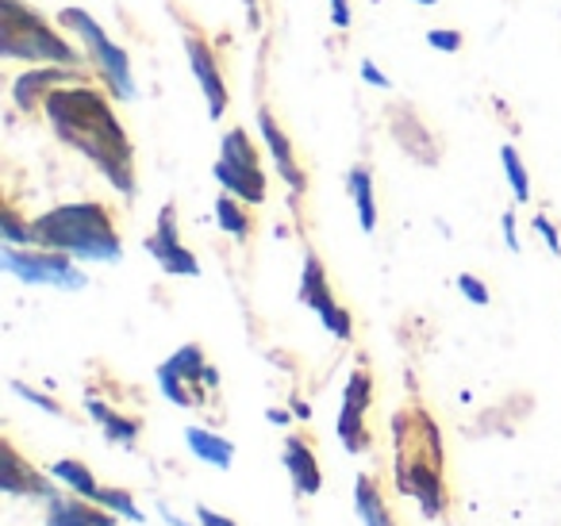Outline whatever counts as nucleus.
<instances>
[{
	"mask_svg": "<svg viewBox=\"0 0 561 526\" xmlns=\"http://www.w3.org/2000/svg\"><path fill=\"white\" fill-rule=\"evenodd\" d=\"M43 112H47L55 135L85 155L96 170L108 178L112 188L124 196H135V165H131V139H127L124 124L116 119L112 104L104 101L96 89L70 85V89H50L43 96Z\"/></svg>",
	"mask_w": 561,
	"mask_h": 526,
	"instance_id": "1",
	"label": "nucleus"
},
{
	"mask_svg": "<svg viewBox=\"0 0 561 526\" xmlns=\"http://www.w3.org/2000/svg\"><path fill=\"white\" fill-rule=\"evenodd\" d=\"M35 247L62 250L81 262H116L124 254L112 216L104 204L81 201V204H62V208L43 211L39 219H32Z\"/></svg>",
	"mask_w": 561,
	"mask_h": 526,
	"instance_id": "2",
	"label": "nucleus"
},
{
	"mask_svg": "<svg viewBox=\"0 0 561 526\" xmlns=\"http://www.w3.org/2000/svg\"><path fill=\"white\" fill-rule=\"evenodd\" d=\"M0 55L27 58V62L50 66H81V55L39 16L35 9L20 0H0Z\"/></svg>",
	"mask_w": 561,
	"mask_h": 526,
	"instance_id": "3",
	"label": "nucleus"
},
{
	"mask_svg": "<svg viewBox=\"0 0 561 526\" xmlns=\"http://www.w3.org/2000/svg\"><path fill=\"white\" fill-rule=\"evenodd\" d=\"M58 24L81 35L89 58L96 62L101 78L112 85V93H116L119 101H135V93H139V89H135V78H131V62H127L124 50H119L116 43L104 35V27L96 24V20L89 16L85 9H62V12H58Z\"/></svg>",
	"mask_w": 561,
	"mask_h": 526,
	"instance_id": "4",
	"label": "nucleus"
},
{
	"mask_svg": "<svg viewBox=\"0 0 561 526\" xmlns=\"http://www.w3.org/2000/svg\"><path fill=\"white\" fill-rule=\"evenodd\" d=\"M216 181L224 185V193L239 196L247 204L265 201V170L257 162V150L250 142L247 127H231V132L219 139V162H216Z\"/></svg>",
	"mask_w": 561,
	"mask_h": 526,
	"instance_id": "5",
	"label": "nucleus"
},
{
	"mask_svg": "<svg viewBox=\"0 0 561 526\" xmlns=\"http://www.w3.org/2000/svg\"><path fill=\"white\" fill-rule=\"evenodd\" d=\"M0 265L4 273L20 277L24 285H50V288H66V293H81L89 285V277L70 262V254L62 250H16V247H0Z\"/></svg>",
	"mask_w": 561,
	"mask_h": 526,
	"instance_id": "6",
	"label": "nucleus"
},
{
	"mask_svg": "<svg viewBox=\"0 0 561 526\" xmlns=\"http://www.w3.org/2000/svg\"><path fill=\"white\" fill-rule=\"evenodd\" d=\"M438 465H443V449H431V454H420V457L397 449V488L404 495H415L420 507H423V515H431V518H438L446 507Z\"/></svg>",
	"mask_w": 561,
	"mask_h": 526,
	"instance_id": "7",
	"label": "nucleus"
},
{
	"mask_svg": "<svg viewBox=\"0 0 561 526\" xmlns=\"http://www.w3.org/2000/svg\"><path fill=\"white\" fill-rule=\"evenodd\" d=\"M300 304H305V308H312L316 316L323 319L328 334H335L339 342H346L354 334L351 311L339 308V300L331 296L328 273H323V262L316 254L305 258V273H300Z\"/></svg>",
	"mask_w": 561,
	"mask_h": 526,
	"instance_id": "8",
	"label": "nucleus"
},
{
	"mask_svg": "<svg viewBox=\"0 0 561 526\" xmlns=\"http://www.w3.org/2000/svg\"><path fill=\"white\" fill-rule=\"evenodd\" d=\"M142 247H147V254L154 258L165 273H173V277H201V262H196V254L181 247L178 208H173V204H165V208L158 211L154 235H147Z\"/></svg>",
	"mask_w": 561,
	"mask_h": 526,
	"instance_id": "9",
	"label": "nucleus"
},
{
	"mask_svg": "<svg viewBox=\"0 0 561 526\" xmlns=\"http://www.w3.org/2000/svg\"><path fill=\"white\" fill-rule=\"evenodd\" d=\"M185 55H188V66H193L196 81H201L204 101H208V116L224 119L227 85H224V70H219V62H216V50H211L201 35H185Z\"/></svg>",
	"mask_w": 561,
	"mask_h": 526,
	"instance_id": "10",
	"label": "nucleus"
},
{
	"mask_svg": "<svg viewBox=\"0 0 561 526\" xmlns=\"http://www.w3.org/2000/svg\"><path fill=\"white\" fill-rule=\"evenodd\" d=\"M257 132H262L265 147H270V158H273V165H277V178L293 188V196H300L305 193V173H300V162H297V155H293L289 135L280 132V124L273 119L270 108L257 112Z\"/></svg>",
	"mask_w": 561,
	"mask_h": 526,
	"instance_id": "11",
	"label": "nucleus"
},
{
	"mask_svg": "<svg viewBox=\"0 0 561 526\" xmlns=\"http://www.w3.org/2000/svg\"><path fill=\"white\" fill-rule=\"evenodd\" d=\"M4 454V472H0V488L9 495H39V500H55V477H43L39 469L24 461V457L12 449V442L0 446Z\"/></svg>",
	"mask_w": 561,
	"mask_h": 526,
	"instance_id": "12",
	"label": "nucleus"
},
{
	"mask_svg": "<svg viewBox=\"0 0 561 526\" xmlns=\"http://www.w3.org/2000/svg\"><path fill=\"white\" fill-rule=\"evenodd\" d=\"M389 124H392V135H397V142L415 158V162H423V165L435 162V158H438L435 139H431L427 124H423V119L415 116L408 104H397V108L389 112Z\"/></svg>",
	"mask_w": 561,
	"mask_h": 526,
	"instance_id": "13",
	"label": "nucleus"
},
{
	"mask_svg": "<svg viewBox=\"0 0 561 526\" xmlns=\"http://www.w3.org/2000/svg\"><path fill=\"white\" fill-rule=\"evenodd\" d=\"M280 461H285V469H289V477H293V488H297L300 495H316V492H320V484H323L320 461H316V454L308 449L305 438H285Z\"/></svg>",
	"mask_w": 561,
	"mask_h": 526,
	"instance_id": "14",
	"label": "nucleus"
},
{
	"mask_svg": "<svg viewBox=\"0 0 561 526\" xmlns=\"http://www.w3.org/2000/svg\"><path fill=\"white\" fill-rule=\"evenodd\" d=\"M47 526H116V515L101 511V503L89 507L85 495H78V500H58L55 495L47 507Z\"/></svg>",
	"mask_w": 561,
	"mask_h": 526,
	"instance_id": "15",
	"label": "nucleus"
},
{
	"mask_svg": "<svg viewBox=\"0 0 561 526\" xmlns=\"http://www.w3.org/2000/svg\"><path fill=\"white\" fill-rule=\"evenodd\" d=\"M185 446L193 449V457H201L204 465H216L219 472H227L234 461V442H227L224 434H216V431H204V426H185Z\"/></svg>",
	"mask_w": 561,
	"mask_h": 526,
	"instance_id": "16",
	"label": "nucleus"
},
{
	"mask_svg": "<svg viewBox=\"0 0 561 526\" xmlns=\"http://www.w3.org/2000/svg\"><path fill=\"white\" fill-rule=\"evenodd\" d=\"M66 78H78V70H73V66H50V70L24 73V78L12 85V101H16L24 112H32L35 104H39V96H47L50 85H55V81H66Z\"/></svg>",
	"mask_w": 561,
	"mask_h": 526,
	"instance_id": "17",
	"label": "nucleus"
},
{
	"mask_svg": "<svg viewBox=\"0 0 561 526\" xmlns=\"http://www.w3.org/2000/svg\"><path fill=\"white\" fill-rule=\"evenodd\" d=\"M346 188L354 196V208H358V224L366 235L377 231V196H374V173L366 165H354L351 178H346Z\"/></svg>",
	"mask_w": 561,
	"mask_h": 526,
	"instance_id": "18",
	"label": "nucleus"
},
{
	"mask_svg": "<svg viewBox=\"0 0 561 526\" xmlns=\"http://www.w3.org/2000/svg\"><path fill=\"white\" fill-rule=\"evenodd\" d=\"M85 408H89V415L101 423V431H104V438L108 442H119V446H131L135 438H139V423L135 419H124V415H116L112 408H104L96 396H85Z\"/></svg>",
	"mask_w": 561,
	"mask_h": 526,
	"instance_id": "19",
	"label": "nucleus"
},
{
	"mask_svg": "<svg viewBox=\"0 0 561 526\" xmlns=\"http://www.w3.org/2000/svg\"><path fill=\"white\" fill-rule=\"evenodd\" d=\"M354 507H358V518L366 526H397L389 507H385L381 492H377V484L369 477H358V484H354Z\"/></svg>",
	"mask_w": 561,
	"mask_h": 526,
	"instance_id": "20",
	"label": "nucleus"
},
{
	"mask_svg": "<svg viewBox=\"0 0 561 526\" xmlns=\"http://www.w3.org/2000/svg\"><path fill=\"white\" fill-rule=\"evenodd\" d=\"M50 477L58 480V484H66V488H73L78 495H85V500H96V492H101V484H96V477L85 469L81 461H55L50 465Z\"/></svg>",
	"mask_w": 561,
	"mask_h": 526,
	"instance_id": "21",
	"label": "nucleus"
},
{
	"mask_svg": "<svg viewBox=\"0 0 561 526\" xmlns=\"http://www.w3.org/2000/svg\"><path fill=\"white\" fill-rule=\"evenodd\" d=\"M339 442H343L351 454H362V449L369 446V434H366V411L351 408V403H343V411H339Z\"/></svg>",
	"mask_w": 561,
	"mask_h": 526,
	"instance_id": "22",
	"label": "nucleus"
},
{
	"mask_svg": "<svg viewBox=\"0 0 561 526\" xmlns=\"http://www.w3.org/2000/svg\"><path fill=\"white\" fill-rule=\"evenodd\" d=\"M216 224L224 227L231 239H247L250 235V216H247V208H239V196H231V193H224L216 201Z\"/></svg>",
	"mask_w": 561,
	"mask_h": 526,
	"instance_id": "23",
	"label": "nucleus"
},
{
	"mask_svg": "<svg viewBox=\"0 0 561 526\" xmlns=\"http://www.w3.org/2000/svg\"><path fill=\"white\" fill-rule=\"evenodd\" d=\"M170 365H173V373L178 377H185L188 380V388H204L201 385V377H204V350L196 346V342H188V346H181V350H173V357H170Z\"/></svg>",
	"mask_w": 561,
	"mask_h": 526,
	"instance_id": "24",
	"label": "nucleus"
},
{
	"mask_svg": "<svg viewBox=\"0 0 561 526\" xmlns=\"http://www.w3.org/2000/svg\"><path fill=\"white\" fill-rule=\"evenodd\" d=\"M500 162H504L507 185H512L515 201L527 204L530 201V178H527V165H523V158L515 155V147H500Z\"/></svg>",
	"mask_w": 561,
	"mask_h": 526,
	"instance_id": "25",
	"label": "nucleus"
},
{
	"mask_svg": "<svg viewBox=\"0 0 561 526\" xmlns=\"http://www.w3.org/2000/svg\"><path fill=\"white\" fill-rule=\"evenodd\" d=\"M158 388H162L165 400L178 403V408H193V403H196V396L188 392V380H185V377H178L170 362L158 365Z\"/></svg>",
	"mask_w": 561,
	"mask_h": 526,
	"instance_id": "26",
	"label": "nucleus"
},
{
	"mask_svg": "<svg viewBox=\"0 0 561 526\" xmlns=\"http://www.w3.org/2000/svg\"><path fill=\"white\" fill-rule=\"evenodd\" d=\"M93 503H101V507H108L112 515H124V518H131V523H142V511L135 507V500H131V492H124V488H101L96 492V500Z\"/></svg>",
	"mask_w": 561,
	"mask_h": 526,
	"instance_id": "27",
	"label": "nucleus"
},
{
	"mask_svg": "<svg viewBox=\"0 0 561 526\" xmlns=\"http://www.w3.org/2000/svg\"><path fill=\"white\" fill-rule=\"evenodd\" d=\"M0 231H4V242H9V247H24V242L27 247H35L32 224H24L12 208H4V216H0Z\"/></svg>",
	"mask_w": 561,
	"mask_h": 526,
	"instance_id": "28",
	"label": "nucleus"
},
{
	"mask_svg": "<svg viewBox=\"0 0 561 526\" xmlns=\"http://www.w3.org/2000/svg\"><path fill=\"white\" fill-rule=\"evenodd\" d=\"M458 293L466 296L469 304H477V308H484V304L492 300L489 288H484V281L473 277V273H461V277H458Z\"/></svg>",
	"mask_w": 561,
	"mask_h": 526,
	"instance_id": "29",
	"label": "nucleus"
},
{
	"mask_svg": "<svg viewBox=\"0 0 561 526\" xmlns=\"http://www.w3.org/2000/svg\"><path fill=\"white\" fill-rule=\"evenodd\" d=\"M12 392H16V396H20V400L35 403V408H43V411H47V415H62V403H55V400H50V396L35 392V388L20 385V380H12Z\"/></svg>",
	"mask_w": 561,
	"mask_h": 526,
	"instance_id": "30",
	"label": "nucleus"
},
{
	"mask_svg": "<svg viewBox=\"0 0 561 526\" xmlns=\"http://www.w3.org/2000/svg\"><path fill=\"white\" fill-rule=\"evenodd\" d=\"M427 43L435 50H443V55H454V50H461V32H450V27H435V32H427Z\"/></svg>",
	"mask_w": 561,
	"mask_h": 526,
	"instance_id": "31",
	"label": "nucleus"
},
{
	"mask_svg": "<svg viewBox=\"0 0 561 526\" xmlns=\"http://www.w3.org/2000/svg\"><path fill=\"white\" fill-rule=\"evenodd\" d=\"M535 231L542 235V242H546V250H553V258L561 254V239H558V227L550 224L546 216H535Z\"/></svg>",
	"mask_w": 561,
	"mask_h": 526,
	"instance_id": "32",
	"label": "nucleus"
},
{
	"mask_svg": "<svg viewBox=\"0 0 561 526\" xmlns=\"http://www.w3.org/2000/svg\"><path fill=\"white\" fill-rule=\"evenodd\" d=\"M358 70H362V78H366V85H374V89H392V81L381 73V66H377V62H369V58H362V66H358Z\"/></svg>",
	"mask_w": 561,
	"mask_h": 526,
	"instance_id": "33",
	"label": "nucleus"
},
{
	"mask_svg": "<svg viewBox=\"0 0 561 526\" xmlns=\"http://www.w3.org/2000/svg\"><path fill=\"white\" fill-rule=\"evenodd\" d=\"M328 4H331V24L339 32H346L351 27V0H328Z\"/></svg>",
	"mask_w": 561,
	"mask_h": 526,
	"instance_id": "34",
	"label": "nucleus"
},
{
	"mask_svg": "<svg viewBox=\"0 0 561 526\" xmlns=\"http://www.w3.org/2000/svg\"><path fill=\"white\" fill-rule=\"evenodd\" d=\"M500 227H504V242H507V250H512V254H519V235H515V211H504V216H500Z\"/></svg>",
	"mask_w": 561,
	"mask_h": 526,
	"instance_id": "35",
	"label": "nucleus"
},
{
	"mask_svg": "<svg viewBox=\"0 0 561 526\" xmlns=\"http://www.w3.org/2000/svg\"><path fill=\"white\" fill-rule=\"evenodd\" d=\"M196 523L201 526H234L227 515H216L211 507H204V503H196Z\"/></svg>",
	"mask_w": 561,
	"mask_h": 526,
	"instance_id": "36",
	"label": "nucleus"
},
{
	"mask_svg": "<svg viewBox=\"0 0 561 526\" xmlns=\"http://www.w3.org/2000/svg\"><path fill=\"white\" fill-rule=\"evenodd\" d=\"M201 385L208 388V392H211V388H219V369H216V365H204V377H201Z\"/></svg>",
	"mask_w": 561,
	"mask_h": 526,
	"instance_id": "37",
	"label": "nucleus"
},
{
	"mask_svg": "<svg viewBox=\"0 0 561 526\" xmlns=\"http://www.w3.org/2000/svg\"><path fill=\"white\" fill-rule=\"evenodd\" d=\"M265 419H270L273 426H285V423H289V411H280V408H270V411H265Z\"/></svg>",
	"mask_w": 561,
	"mask_h": 526,
	"instance_id": "38",
	"label": "nucleus"
},
{
	"mask_svg": "<svg viewBox=\"0 0 561 526\" xmlns=\"http://www.w3.org/2000/svg\"><path fill=\"white\" fill-rule=\"evenodd\" d=\"M293 411H297V419H312V403L305 400H293Z\"/></svg>",
	"mask_w": 561,
	"mask_h": 526,
	"instance_id": "39",
	"label": "nucleus"
},
{
	"mask_svg": "<svg viewBox=\"0 0 561 526\" xmlns=\"http://www.w3.org/2000/svg\"><path fill=\"white\" fill-rule=\"evenodd\" d=\"M158 515H162V518H165V523H170V526H188L185 518H178V515H173L170 507H158Z\"/></svg>",
	"mask_w": 561,
	"mask_h": 526,
	"instance_id": "40",
	"label": "nucleus"
},
{
	"mask_svg": "<svg viewBox=\"0 0 561 526\" xmlns=\"http://www.w3.org/2000/svg\"><path fill=\"white\" fill-rule=\"evenodd\" d=\"M415 4H431V9H435V4H438V0H415Z\"/></svg>",
	"mask_w": 561,
	"mask_h": 526,
	"instance_id": "41",
	"label": "nucleus"
}]
</instances>
